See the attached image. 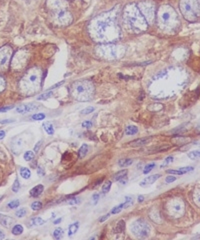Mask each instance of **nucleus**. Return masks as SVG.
Returning <instances> with one entry per match:
<instances>
[{"instance_id":"1","label":"nucleus","mask_w":200,"mask_h":240,"mask_svg":"<svg viewBox=\"0 0 200 240\" xmlns=\"http://www.w3.org/2000/svg\"><path fill=\"white\" fill-rule=\"evenodd\" d=\"M41 72L36 68L28 70L19 82L20 91L25 94L31 95L38 92L41 83Z\"/></svg>"},{"instance_id":"2","label":"nucleus","mask_w":200,"mask_h":240,"mask_svg":"<svg viewBox=\"0 0 200 240\" xmlns=\"http://www.w3.org/2000/svg\"><path fill=\"white\" fill-rule=\"evenodd\" d=\"M93 87L87 81H77L71 85V91L77 99L80 101H89L93 92Z\"/></svg>"},{"instance_id":"3","label":"nucleus","mask_w":200,"mask_h":240,"mask_svg":"<svg viewBox=\"0 0 200 240\" xmlns=\"http://www.w3.org/2000/svg\"><path fill=\"white\" fill-rule=\"evenodd\" d=\"M131 231L133 236L139 240L147 239L151 232L150 224L144 219L139 218L135 221L131 226Z\"/></svg>"},{"instance_id":"4","label":"nucleus","mask_w":200,"mask_h":240,"mask_svg":"<svg viewBox=\"0 0 200 240\" xmlns=\"http://www.w3.org/2000/svg\"><path fill=\"white\" fill-rule=\"evenodd\" d=\"M169 212L171 217L179 218L183 216L185 213L186 205L183 199L175 197L170 201Z\"/></svg>"},{"instance_id":"5","label":"nucleus","mask_w":200,"mask_h":240,"mask_svg":"<svg viewBox=\"0 0 200 240\" xmlns=\"http://www.w3.org/2000/svg\"><path fill=\"white\" fill-rule=\"evenodd\" d=\"M12 55V50L9 47L0 48V69H4L9 65Z\"/></svg>"},{"instance_id":"6","label":"nucleus","mask_w":200,"mask_h":240,"mask_svg":"<svg viewBox=\"0 0 200 240\" xmlns=\"http://www.w3.org/2000/svg\"><path fill=\"white\" fill-rule=\"evenodd\" d=\"M153 139L152 136H148V137H144L142 138H139L135 140H133L132 141L129 142L128 143V146L131 147H140L144 146L146 144H149L150 142H152Z\"/></svg>"},{"instance_id":"7","label":"nucleus","mask_w":200,"mask_h":240,"mask_svg":"<svg viewBox=\"0 0 200 240\" xmlns=\"http://www.w3.org/2000/svg\"><path fill=\"white\" fill-rule=\"evenodd\" d=\"M39 106L33 103H28V104H23L19 105L17 107L16 111L18 113L21 114H25L29 112H32L36 111L38 109Z\"/></svg>"},{"instance_id":"8","label":"nucleus","mask_w":200,"mask_h":240,"mask_svg":"<svg viewBox=\"0 0 200 240\" xmlns=\"http://www.w3.org/2000/svg\"><path fill=\"white\" fill-rule=\"evenodd\" d=\"M161 177H162V175L160 174H155V175L149 176L144 178L142 181H141L139 183V185L142 187H148V186L153 184L154 182H156Z\"/></svg>"},{"instance_id":"9","label":"nucleus","mask_w":200,"mask_h":240,"mask_svg":"<svg viewBox=\"0 0 200 240\" xmlns=\"http://www.w3.org/2000/svg\"><path fill=\"white\" fill-rule=\"evenodd\" d=\"M15 223V220L10 216L0 214V224L6 229H10Z\"/></svg>"},{"instance_id":"10","label":"nucleus","mask_w":200,"mask_h":240,"mask_svg":"<svg viewBox=\"0 0 200 240\" xmlns=\"http://www.w3.org/2000/svg\"><path fill=\"white\" fill-rule=\"evenodd\" d=\"M26 58L25 54L23 52L21 54H17L15 55L14 58L13 59L12 67H18V68H23L25 64Z\"/></svg>"},{"instance_id":"11","label":"nucleus","mask_w":200,"mask_h":240,"mask_svg":"<svg viewBox=\"0 0 200 240\" xmlns=\"http://www.w3.org/2000/svg\"><path fill=\"white\" fill-rule=\"evenodd\" d=\"M128 173V170L127 169H123L116 173L113 176V180L115 181H120L121 183H126L125 181L127 179V175Z\"/></svg>"},{"instance_id":"12","label":"nucleus","mask_w":200,"mask_h":240,"mask_svg":"<svg viewBox=\"0 0 200 240\" xmlns=\"http://www.w3.org/2000/svg\"><path fill=\"white\" fill-rule=\"evenodd\" d=\"M44 190V186L42 184H38L36 186H35L33 188H32L30 191L29 194L31 197L36 198L38 196H39L42 193Z\"/></svg>"},{"instance_id":"13","label":"nucleus","mask_w":200,"mask_h":240,"mask_svg":"<svg viewBox=\"0 0 200 240\" xmlns=\"http://www.w3.org/2000/svg\"><path fill=\"white\" fill-rule=\"evenodd\" d=\"M58 18L60 21L67 22L70 19V15L68 14L67 11L65 9H61L59 10L57 14Z\"/></svg>"},{"instance_id":"14","label":"nucleus","mask_w":200,"mask_h":240,"mask_svg":"<svg viewBox=\"0 0 200 240\" xmlns=\"http://www.w3.org/2000/svg\"><path fill=\"white\" fill-rule=\"evenodd\" d=\"M88 152V146L87 144H83L78 151V157L80 159H84Z\"/></svg>"},{"instance_id":"15","label":"nucleus","mask_w":200,"mask_h":240,"mask_svg":"<svg viewBox=\"0 0 200 240\" xmlns=\"http://www.w3.org/2000/svg\"><path fill=\"white\" fill-rule=\"evenodd\" d=\"M43 127L45 131L49 135H52L55 133V129L53 124L50 121H45L43 123Z\"/></svg>"},{"instance_id":"16","label":"nucleus","mask_w":200,"mask_h":240,"mask_svg":"<svg viewBox=\"0 0 200 240\" xmlns=\"http://www.w3.org/2000/svg\"><path fill=\"white\" fill-rule=\"evenodd\" d=\"M78 228H79V223L78 222H75V223L70 224L68 227V236L71 237V236L74 235L78 231Z\"/></svg>"},{"instance_id":"17","label":"nucleus","mask_w":200,"mask_h":240,"mask_svg":"<svg viewBox=\"0 0 200 240\" xmlns=\"http://www.w3.org/2000/svg\"><path fill=\"white\" fill-rule=\"evenodd\" d=\"M125 227H126V224H125V221L123 220H121L117 223L116 227L114 229V233H121L125 230Z\"/></svg>"},{"instance_id":"18","label":"nucleus","mask_w":200,"mask_h":240,"mask_svg":"<svg viewBox=\"0 0 200 240\" xmlns=\"http://www.w3.org/2000/svg\"><path fill=\"white\" fill-rule=\"evenodd\" d=\"M125 134L128 136L135 135L138 132V128L136 126L134 125H130L127 126L125 129Z\"/></svg>"},{"instance_id":"19","label":"nucleus","mask_w":200,"mask_h":240,"mask_svg":"<svg viewBox=\"0 0 200 240\" xmlns=\"http://www.w3.org/2000/svg\"><path fill=\"white\" fill-rule=\"evenodd\" d=\"M133 162V160L131 159H122L118 161V165L121 167H127L131 166Z\"/></svg>"},{"instance_id":"20","label":"nucleus","mask_w":200,"mask_h":240,"mask_svg":"<svg viewBox=\"0 0 200 240\" xmlns=\"http://www.w3.org/2000/svg\"><path fill=\"white\" fill-rule=\"evenodd\" d=\"M193 199L195 204L200 207V188L195 190L193 194Z\"/></svg>"},{"instance_id":"21","label":"nucleus","mask_w":200,"mask_h":240,"mask_svg":"<svg viewBox=\"0 0 200 240\" xmlns=\"http://www.w3.org/2000/svg\"><path fill=\"white\" fill-rule=\"evenodd\" d=\"M20 175L22 178L28 179L31 176V173L30 170L27 167H22L20 170Z\"/></svg>"},{"instance_id":"22","label":"nucleus","mask_w":200,"mask_h":240,"mask_svg":"<svg viewBox=\"0 0 200 240\" xmlns=\"http://www.w3.org/2000/svg\"><path fill=\"white\" fill-rule=\"evenodd\" d=\"M23 231V228L21 224H16L14 226L12 233L15 236H19L21 234Z\"/></svg>"},{"instance_id":"23","label":"nucleus","mask_w":200,"mask_h":240,"mask_svg":"<svg viewBox=\"0 0 200 240\" xmlns=\"http://www.w3.org/2000/svg\"><path fill=\"white\" fill-rule=\"evenodd\" d=\"M63 234H64L63 230L60 227L56 229L53 232V236L55 239L56 240L62 239L63 238Z\"/></svg>"},{"instance_id":"24","label":"nucleus","mask_w":200,"mask_h":240,"mask_svg":"<svg viewBox=\"0 0 200 240\" xmlns=\"http://www.w3.org/2000/svg\"><path fill=\"white\" fill-rule=\"evenodd\" d=\"M189 159L193 160L200 159V150H193L189 152L187 154Z\"/></svg>"},{"instance_id":"25","label":"nucleus","mask_w":200,"mask_h":240,"mask_svg":"<svg viewBox=\"0 0 200 240\" xmlns=\"http://www.w3.org/2000/svg\"><path fill=\"white\" fill-rule=\"evenodd\" d=\"M112 185V182L110 180H107L105 182V183L103 184L102 187V191L103 193L106 194L108 193L110 190H111V187Z\"/></svg>"},{"instance_id":"26","label":"nucleus","mask_w":200,"mask_h":240,"mask_svg":"<svg viewBox=\"0 0 200 240\" xmlns=\"http://www.w3.org/2000/svg\"><path fill=\"white\" fill-rule=\"evenodd\" d=\"M53 93V92L52 91H49L48 92H45V93H42L41 95H39L37 98V99L38 101H45V100L48 99V98H51L52 96Z\"/></svg>"},{"instance_id":"27","label":"nucleus","mask_w":200,"mask_h":240,"mask_svg":"<svg viewBox=\"0 0 200 240\" xmlns=\"http://www.w3.org/2000/svg\"><path fill=\"white\" fill-rule=\"evenodd\" d=\"M32 224L35 226H40L43 225L45 221L41 217H35L32 219Z\"/></svg>"},{"instance_id":"28","label":"nucleus","mask_w":200,"mask_h":240,"mask_svg":"<svg viewBox=\"0 0 200 240\" xmlns=\"http://www.w3.org/2000/svg\"><path fill=\"white\" fill-rule=\"evenodd\" d=\"M156 166V164L154 163H149L147 165H146L143 169V173L144 175H147L149 173H150L153 169Z\"/></svg>"},{"instance_id":"29","label":"nucleus","mask_w":200,"mask_h":240,"mask_svg":"<svg viewBox=\"0 0 200 240\" xmlns=\"http://www.w3.org/2000/svg\"><path fill=\"white\" fill-rule=\"evenodd\" d=\"M35 157V153L32 151H27L25 153L23 158L26 162H29L33 160Z\"/></svg>"},{"instance_id":"30","label":"nucleus","mask_w":200,"mask_h":240,"mask_svg":"<svg viewBox=\"0 0 200 240\" xmlns=\"http://www.w3.org/2000/svg\"><path fill=\"white\" fill-rule=\"evenodd\" d=\"M124 204V208L126 209L132 206H133V200L132 198L130 197H125V201L123 203Z\"/></svg>"},{"instance_id":"31","label":"nucleus","mask_w":200,"mask_h":240,"mask_svg":"<svg viewBox=\"0 0 200 240\" xmlns=\"http://www.w3.org/2000/svg\"><path fill=\"white\" fill-rule=\"evenodd\" d=\"M122 209H124V204L121 203L118 206H117L115 207H114L111 211V213L112 214H117L120 213Z\"/></svg>"},{"instance_id":"32","label":"nucleus","mask_w":200,"mask_h":240,"mask_svg":"<svg viewBox=\"0 0 200 240\" xmlns=\"http://www.w3.org/2000/svg\"><path fill=\"white\" fill-rule=\"evenodd\" d=\"M95 111V108L93 106H88L84 109H83L81 112V114L82 115H89L93 113Z\"/></svg>"},{"instance_id":"33","label":"nucleus","mask_w":200,"mask_h":240,"mask_svg":"<svg viewBox=\"0 0 200 240\" xmlns=\"http://www.w3.org/2000/svg\"><path fill=\"white\" fill-rule=\"evenodd\" d=\"M42 208V203L40 201H35L31 204V208L33 211H38Z\"/></svg>"},{"instance_id":"34","label":"nucleus","mask_w":200,"mask_h":240,"mask_svg":"<svg viewBox=\"0 0 200 240\" xmlns=\"http://www.w3.org/2000/svg\"><path fill=\"white\" fill-rule=\"evenodd\" d=\"M46 118V115L43 113H39L35 114L32 116V119L35 120H42L45 119Z\"/></svg>"},{"instance_id":"35","label":"nucleus","mask_w":200,"mask_h":240,"mask_svg":"<svg viewBox=\"0 0 200 240\" xmlns=\"http://www.w3.org/2000/svg\"><path fill=\"white\" fill-rule=\"evenodd\" d=\"M19 204H20L19 201L18 200H15L11 201L10 203H9L8 204V206L9 208H10L11 209H14V208H16L17 207H18Z\"/></svg>"},{"instance_id":"36","label":"nucleus","mask_w":200,"mask_h":240,"mask_svg":"<svg viewBox=\"0 0 200 240\" xmlns=\"http://www.w3.org/2000/svg\"><path fill=\"white\" fill-rule=\"evenodd\" d=\"M26 213H27V211H26V208H21V209H19V210H18V211L16 212L15 214H16V216L18 217H19V218H22V217H24V216L26 214Z\"/></svg>"},{"instance_id":"37","label":"nucleus","mask_w":200,"mask_h":240,"mask_svg":"<svg viewBox=\"0 0 200 240\" xmlns=\"http://www.w3.org/2000/svg\"><path fill=\"white\" fill-rule=\"evenodd\" d=\"M20 187V183L18 179H15L12 187V190L14 193H17L19 191Z\"/></svg>"},{"instance_id":"38","label":"nucleus","mask_w":200,"mask_h":240,"mask_svg":"<svg viewBox=\"0 0 200 240\" xmlns=\"http://www.w3.org/2000/svg\"><path fill=\"white\" fill-rule=\"evenodd\" d=\"M173 160H174L173 157H172V156H169V157H167V158L165 159L164 162H163V164L161 165L160 167H166L167 165H169V164H170V163L173 162Z\"/></svg>"},{"instance_id":"39","label":"nucleus","mask_w":200,"mask_h":240,"mask_svg":"<svg viewBox=\"0 0 200 240\" xmlns=\"http://www.w3.org/2000/svg\"><path fill=\"white\" fill-rule=\"evenodd\" d=\"M166 172L168 174H171V175H184V173L181 172L179 170H172V169H170V170H167L166 171Z\"/></svg>"},{"instance_id":"40","label":"nucleus","mask_w":200,"mask_h":240,"mask_svg":"<svg viewBox=\"0 0 200 240\" xmlns=\"http://www.w3.org/2000/svg\"><path fill=\"white\" fill-rule=\"evenodd\" d=\"M194 170V168L193 167H191V166L183 167H181V168H180V169H179V170H180L181 172H182L184 173V175L186 174V173H188V172H192V171H193Z\"/></svg>"},{"instance_id":"41","label":"nucleus","mask_w":200,"mask_h":240,"mask_svg":"<svg viewBox=\"0 0 200 240\" xmlns=\"http://www.w3.org/2000/svg\"><path fill=\"white\" fill-rule=\"evenodd\" d=\"M81 126L83 127L84 128H86V129H90L93 126V123L91 121L89 120H86V121H84L82 124Z\"/></svg>"},{"instance_id":"42","label":"nucleus","mask_w":200,"mask_h":240,"mask_svg":"<svg viewBox=\"0 0 200 240\" xmlns=\"http://www.w3.org/2000/svg\"><path fill=\"white\" fill-rule=\"evenodd\" d=\"M5 81L4 80V79L0 76V93H1L2 92H3L5 90Z\"/></svg>"},{"instance_id":"43","label":"nucleus","mask_w":200,"mask_h":240,"mask_svg":"<svg viewBox=\"0 0 200 240\" xmlns=\"http://www.w3.org/2000/svg\"><path fill=\"white\" fill-rule=\"evenodd\" d=\"M99 199H100V195L98 193H95L93 195L92 200H93V203L94 205H96L98 203Z\"/></svg>"},{"instance_id":"44","label":"nucleus","mask_w":200,"mask_h":240,"mask_svg":"<svg viewBox=\"0 0 200 240\" xmlns=\"http://www.w3.org/2000/svg\"><path fill=\"white\" fill-rule=\"evenodd\" d=\"M177 180V178L173 176H168L166 177L165 179V181L167 183H173L174 181H175L176 180Z\"/></svg>"},{"instance_id":"45","label":"nucleus","mask_w":200,"mask_h":240,"mask_svg":"<svg viewBox=\"0 0 200 240\" xmlns=\"http://www.w3.org/2000/svg\"><path fill=\"white\" fill-rule=\"evenodd\" d=\"M78 202H79V200H78V198H75V197L71 198H70V199L68 200V203L70 205H75V204H78Z\"/></svg>"},{"instance_id":"46","label":"nucleus","mask_w":200,"mask_h":240,"mask_svg":"<svg viewBox=\"0 0 200 240\" xmlns=\"http://www.w3.org/2000/svg\"><path fill=\"white\" fill-rule=\"evenodd\" d=\"M110 217V213H108V214H105V215H104V216H102L100 218L99 221H100V223H104V222H105L106 220H107Z\"/></svg>"},{"instance_id":"47","label":"nucleus","mask_w":200,"mask_h":240,"mask_svg":"<svg viewBox=\"0 0 200 240\" xmlns=\"http://www.w3.org/2000/svg\"><path fill=\"white\" fill-rule=\"evenodd\" d=\"M14 108V106H5V107H2L0 108V112H5L11 110L12 108Z\"/></svg>"},{"instance_id":"48","label":"nucleus","mask_w":200,"mask_h":240,"mask_svg":"<svg viewBox=\"0 0 200 240\" xmlns=\"http://www.w3.org/2000/svg\"><path fill=\"white\" fill-rule=\"evenodd\" d=\"M41 145H42V142H41V141L38 142L36 144V145H35V147H34V150H35V152H36V153L38 152L39 150L40 149V148H41Z\"/></svg>"},{"instance_id":"49","label":"nucleus","mask_w":200,"mask_h":240,"mask_svg":"<svg viewBox=\"0 0 200 240\" xmlns=\"http://www.w3.org/2000/svg\"><path fill=\"white\" fill-rule=\"evenodd\" d=\"M64 83H65V81H64V80L60 81V82H59V83H57L56 84H55V85H53L52 87H51V88H49V89H55V88H58V87H59V86H61V85H63Z\"/></svg>"},{"instance_id":"50","label":"nucleus","mask_w":200,"mask_h":240,"mask_svg":"<svg viewBox=\"0 0 200 240\" xmlns=\"http://www.w3.org/2000/svg\"><path fill=\"white\" fill-rule=\"evenodd\" d=\"M162 18L164 21H167L168 19H169L170 18V15L169 13L167 12H164L163 15H162Z\"/></svg>"},{"instance_id":"51","label":"nucleus","mask_w":200,"mask_h":240,"mask_svg":"<svg viewBox=\"0 0 200 240\" xmlns=\"http://www.w3.org/2000/svg\"><path fill=\"white\" fill-rule=\"evenodd\" d=\"M5 154L1 151H0V161H4L5 160Z\"/></svg>"},{"instance_id":"52","label":"nucleus","mask_w":200,"mask_h":240,"mask_svg":"<svg viewBox=\"0 0 200 240\" xmlns=\"http://www.w3.org/2000/svg\"><path fill=\"white\" fill-rule=\"evenodd\" d=\"M38 173L39 175H41V176H43L45 175V172L44 170L43 169H42L40 167H39L38 169Z\"/></svg>"},{"instance_id":"53","label":"nucleus","mask_w":200,"mask_h":240,"mask_svg":"<svg viewBox=\"0 0 200 240\" xmlns=\"http://www.w3.org/2000/svg\"><path fill=\"white\" fill-rule=\"evenodd\" d=\"M144 197H143L142 195H139L138 196V197H137V201H138L139 203H142V202L144 201Z\"/></svg>"},{"instance_id":"54","label":"nucleus","mask_w":200,"mask_h":240,"mask_svg":"<svg viewBox=\"0 0 200 240\" xmlns=\"http://www.w3.org/2000/svg\"><path fill=\"white\" fill-rule=\"evenodd\" d=\"M5 136V132L4 130H0V140L3 139Z\"/></svg>"},{"instance_id":"55","label":"nucleus","mask_w":200,"mask_h":240,"mask_svg":"<svg viewBox=\"0 0 200 240\" xmlns=\"http://www.w3.org/2000/svg\"><path fill=\"white\" fill-rule=\"evenodd\" d=\"M61 221H62V218H58V219H56V220H55L54 222H53V223H54L55 224H58L60 223Z\"/></svg>"},{"instance_id":"56","label":"nucleus","mask_w":200,"mask_h":240,"mask_svg":"<svg viewBox=\"0 0 200 240\" xmlns=\"http://www.w3.org/2000/svg\"><path fill=\"white\" fill-rule=\"evenodd\" d=\"M5 234L2 232V231H0V240H3V239H5Z\"/></svg>"},{"instance_id":"57","label":"nucleus","mask_w":200,"mask_h":240,"mask_svg":"<svg viewBox=\"0 0 200 240\" xmlns=\"http://www.w3.org/2000/svg\"><path fill=\"white\" fill-rule=\"evenodd\" d=\"M186 9L187 10V11H190V9H191V6H190V5H189V4H187L186 5Z\"/></svg>"},{"instance_id":"58","label":"nucleus","mask_w":200,"mask_h":240,"mask_svg":"<svg viewBox=\"0 0 200 240\" xmlns=\"http://www.w3.org/2000/svg\"><path fill=\"white\" fill-rule=\"evenodd\" d=\"M107 25H106V24H105V28H106V27H107ZM101 27H102V28H104V25H101Z\"/></svg>"},{"instance_id":"59","label":"nucleus","mask_w":200,"mask_h":240,"mask_svg":"<svg viewBox=\"0 0 200 240\" xmlns=\"http://www.w3.org/2000/svg\"><path fill=\"white\" fill-rule=\"evenodd\" d=\"M196 239H200V234L197 237H196Z\"/></svg>"}]
</instances>
